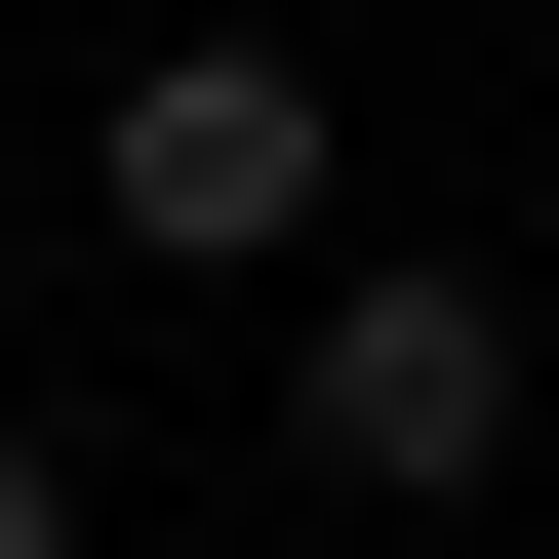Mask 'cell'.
Returning a JSON list of instances; mask_svg holds the SVG:
<instances>
[{
	"instance_id": "6da1fadb",
	"label": "cell",
	"mask_w": 559,
	"mask_h": 559,
	"mask_svg": "<svg viewBox=\"0 0 559 559\" xmlns=\"http://www.w3.org/2000/svg\"><path fill=\"white\" fill-rule=\"evenodd\" d=\"M280 479H320V520H479V479H520V280L479 240H320L280 280Z\"/></svg>"
},
{
	"instance_id": "7a4b0ae2",
	"label": "cell",
	"mask_w": 559,
	"mask_h": 559,
	"mask_svg": "<svg viewBox=\"0 0 559 559\" xmlns=\"http://www.w3.org/2000/svg\"><path fill=\"white\" fill-rule=\"evenodd\" d=\"M320 160H360V120H320V40H240V0H200V40H120L81 240H120V280H320Z\"/></svg>"
},
{
	"instance_id": "3957f363",
	"label": "cell",
	"mask_w": 559,
	"mask_h": 559,
	"mask_svg": "<svg viewBox=\"0 0 559 559\" xmlns=\"http://www.w3.org/2000/svg\"><path fill=\"white\" fill-rule=\"evenodd\" d=\"M0 559H120V479H81V440H40V400H0Z\"/></svg>"
}]
</instances>
